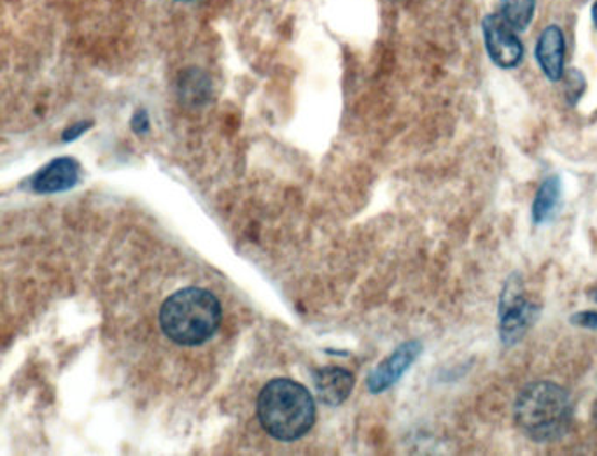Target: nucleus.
<instances>
[{
	"mask_svg": "<svg viewBox=\"0 0 597 456\" xmlns=\"http://www.w3.org/2000/svg\"><path fill=\"white\" fill-rule=\"evenodd\" d=\"M223 311L216 295L188 286L166 298L160 309V326L169 340L181 346H202L216 334Z\"/></svg>",
	"mask_w": 597,
	"mask_h": 456,
	"instance_id": "nucleus-1",
	"label": "nucleus"
},
{
	"mask_svg": "<svg viewBox=\"0 0 597 456\" xmlns=\"http://www.w3.org/2000/svg\"><path fill=\"white\" fill-rule=\"evenodd\" d=\"M258 418L266 434L291 443L309 434L314 427V397L297 381L272 380L258 397Z\"/></svg>",
	"mask_w": 597,
	"mask_h": 456,
	"instance_id": "nucleus-2",
	"label": "nucleus"
},
{
	"mask_svg": "<svg viewBox=\"0 0 597 456\" xmlns=\"http://www.w3.org/2000/svg\"><path fill=\"white\" fill-rule=\"evenodd\" d=\"M515 420L536 443H552L570 430L573 406L567 390L539 381L522 390L515 403Z\"/></svg>",
	"mask_w": 597,
	"mask_h": 456,
	"instance_id": "nucleus-3",
	"label": "nucleus"
},
{
	"mask_svg": "<svg viewBox=\"0 0 597 456\" xmlns=\"http://www.w3.org/2000/svg\"><path fill=\"white\" fill-rule=\"evenodd\" d=\"M538 308L525 297L524 286L517 274L508 278L499 298V332L505 344H515L535 323Z\"/></svg>",
	"mask_w": 597,
	"mask_h": 456,
	"instance_id": "nucleus-4",
	"label": "nucleus"
},
{
	"mask_svg": "<svg viewBox=\"0 0 597 456\" xmlns=\"http://www.w3.org/2000/svg\"><path fill=\"white\" fill-rule=\"evenodd\" d=\"M482 33L487 53L498 67L515 69L521 64L524 46L501 14H487L482 22Z\"/></svg>",
	"mask_w": 597,
	"mask_h": 456,
	"instance_id": "nucleus-5",
	"label": "nucleus"
},
{
	"mask_svg": "<svg viewBox=\"0 0 597 456\" xmlns=\"http://www.w3.org/2000/svg\"><path fill=\"white\" fill-rule=\"evenodd\" d=\"M421 353H423V344L419 341L401 344L400 348H396V352L382 361L381 366L369 375L370 392L382 393L391 389L393 384L398 383L405 372L409 371Z\"/></svg>",
	"mask_w": 597,
	"mask_h": 456,
	"instance_id": "nucleus-6",
	"label": "nucleus"
},
{
	"mask_svg": "<svg viewBox=\"0 0 597 456\" xmlns=\"http://www.w3.org/2000/svg\"><path fill=\"white\" fill-rule=\"evenodd\" d=\"M564 54L567 45L561 28L557 25L545 28L536 45V60L550 82H559L564 76Z\"/></svg>",
	"mask_w": 597,
	"mask_h": 456,
	"instance_id": "nucleus-7",
	"label": "nucleus"
},
{
	"mask_svg": "<svg viewBox=\"0 0 597 456\" xmlns=\"http://www.w3.org/2000/svg\"><path fill=\"white\" fill-rule=\"evenodd\" d=\"M315 392L321 400L328 406H340L346 403L355 389V375L341 367H323L312 372Z\"/></svg>",
	"mask_w": 597,
	"mask_h": 456,
	"instance_id": "nucleus-8",
	"label": "nucleus"
},
{
	"mask_svg": "<svg viewBox=\"0 0 597 456\" xmlns=\"http://www.w3.org/2000/svg\"><path fill=\"white\" fill-rule=\"evenodd\" d=\"M79 181V165L73 159L53 160L50 165H46L34 181L32 188L37 194H59V192L71 190Z\"/></svg>",
	"mask_w": 597,
	"mask_h": 456,
	"instance_id": "nucleus-9",
	"label": "nucleus"
},
{
	"mask_svg": "<svg viewBox=\"0 0 597 456\" xmlns=\"http://www.w3.org/2000/svg\"><path fill=\"white\" fill-rule=\"evenodd\" d=\"M562 200L561 177L550 176L539 185L533 202V220L536 225H545L557 217Z\"/></svg>",
	"mask_w": 597,
	"mask_h": 456,
	"instance_id": "nucleus-10",
	"label": "nucleus"
},
{
	"mask_svg": "<svg viewBox=\"0 0 597 456\" xmlns=\"http://www.w3.org/2000/svg\"><path fill=\"white\" fill-rule=\"evenodd\" d=\"M536 0H501L499 14L507 20L508 25L522 33L530 27L535 16Z\"/></svg>",
	"mask_w": 597,
	"mask_h": 456,
	"instance_id": "nucleus-11",
	"label": "nucleus"
},
{
	"mask_svg": "<svg viewBox=\"0 0 597 456\" xmlns=\"http://www.w3.org/2000/svg\"><path fill=\"white\" fill-rule=\"evenodd\" d=\"M181 91H183L185 100H191L195 104H200L203 100L209 99L211 82L200 71H191V73L181 76Z\"/></svg>",
	"mask_w": 597,
	"mask_h": 456,
	"instance_id": "nucleus-12",
	"label": "nucleus"
},
{
	"mask_svg": "<svg viewBox=\"0 0 597 456\" xmlns=\"http://www.w3.org/2000/svg\"><path fill=\"white\" fill-rule=\"evenodd\" d=\"M585 90V79L579 71H570L567 79V96L570 104H576Z\"/></svg>",
	"mask_w": 597,
	"mask_h": 456,
	"instance_id": "nucleus-13",
	"label": "nucleus"
},
{
	"mask_svg": "<svg viewBox=\"0 0 597 456\" xmlns=\"http://www.w3.org/2000/svg\"><path fill=\"white\" fill-rule=\"evenodd\" d=\"M571 323L584 329L597 330V311L576 312L571 317Z\"/></svg>",
	"mask_w": 597,
	"mask_h": 456,
	"instance_id": "nucleus-14",
	"label": "nucleus"
},
{
	"mask_svg": "<svg viewBox=\"0 0 597 456\" xmlns=\"http://www.w3.org/2000/svg\"><path fill=\"white\" fill-rule=\"evenodd\" d=\"M132 128H134L135 134H146L149 131V116L146 113L145 109H139L135 111L134 118H132Z\"/></svg>",
	"mask_w": 597,
	"mask_h": 456,
	"instance_id": "nucleus-15",
	"label": "nucleus"
},
{
	"mask_svg": "<svg viewBox=\"0 0 597 456\" xmlns=\"http://www.w3.org/2000/svg\"><path fill=\"white\" fill-rule=\"evenodd\" d=\"M90 127L91 122H79L76 123V125H71V127L65 128V132H63V140H65V143H69V140H76L77 137L85 134Z\"/></svg>",
	"mask_w": 597,
	"mask_h": 456,
	"instance_id": "nucleus-16",
	"label": "nucleus"
},
{
	"mask_svg": "<svg viewBox=\"0 0 597 456\" xmlns=\"http://www.w3.org/2000/svg\"><path fill=\"white\" fill-rule=\"evenodd\" d=\"M593 20H594V25H596V28H597V2L596 4H594V8H593Z\"/></svg>",
	"mask_w": 597,
	"mask_h": 456,
	"instance_id": "nucleus-17",
	"label": "nucleus"
},
{
	"mask_svg": "<svg viewBox=\"0 0 597 456\" xmlns=\"http://www.w3.org/2000/svg\"><path fill=\"white\" fill-rule=\"evenodd\" d=\"M175 2H186V4H189V2H197V0H175Z\"/></svg>",
	"mask_w": 597,
	"mask_h": 456,
	"instance_id": "nucleus-18",
	"label": "nucleus"
},
{
	"mask_svg": "<svg viewBox=\"0 0 597 456\" xmlns=\"http://www.w3.org/2000/svg\"><path fill=\"white\" fill-rule=\"evenodd\" d=\"M590 297H593L594 300H596V303H597V288L594 289L593 295H590Z\"/></svg>",
	"mask_w": 597,
	"mask_h": 456,
	"instance_id": "nucleus-19",
	"label": "nucleus"
}]
</instances>
